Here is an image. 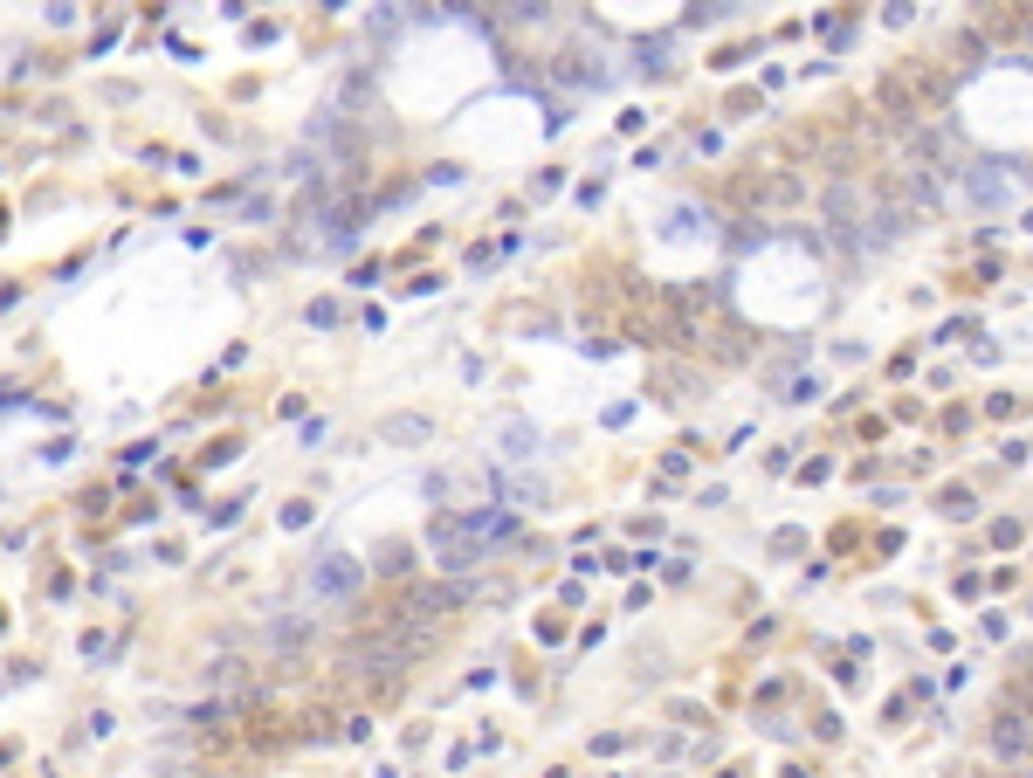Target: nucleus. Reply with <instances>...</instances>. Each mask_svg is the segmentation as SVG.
Here are the masks:
<instances>
[{
  "mask_svg": "<svg viewBox=\"0 0 1033 778\" xmlns=\"http://www.w3.org/2000/svg\"><path fill=\"white\" fill-rule=\"evenodd\" d=\"M359 579H365V565L352 558V551H324L317 565H310V586L324 599H345V593H359Z\"/></svg>",
  "mask_w": 1033,
  "mask_h": 778,
  "instance_id": "nucleus-1",
  "label": "nucleus"
},
{
  "mask_svg": "<svg viewBox=\"0 0 1033 778\" xmlns=\"http://www.w3.org/2000/svg\"><path fill=\"white\" fill-rule=\"evenodd\" d=\"M972 200H978V207H999V200H1006V180H999V166L972 173Z\"/></svg>",
  "mask_w": 1033,
  "mask_h": 778,
  "instance_id": "nucleus-5",
  "label": "nucleus"
},
{
  "mask_svg": "<svg viewBox=\"0 0 1033 778\" xmlns=\"http://www.w3.org/2000/svg\"><path fill=\"white\" fill-rule=\"evenodd\" d=\"M992 751H999V758H1027V751H1033V730H1027V717L999 710V717H992Z\"/></svg>",
  "mask_w": 1033,
  "mask_h": 778,
  "instance_id": "nucleus-3",
  "label": "nucleus"
},
{
  "mask_svg": "<svg viewBox=\"0 0 1033 778\" xmlns=\"http://www.w3.org/2000/svg\"><path fill=\"white\" fill-rule=\"evenodd\" d=\"M489 489L503 503H545V482H531V476H489Z\"/></svg>",
  "mask_w": 1033,
  "mask_h": 778,
  "instance_id": "nucleus-4",
  "label": "nucleus"
},
{
  "mask_svg": "<svg viewBox=\"0 0 1033 778\" xmlns=\"http://www.w3.org/2000/svg\"><path fill=\"white\" fill-rule=\"evenodd\" d=\"M379 434H386V441H421V434H427V420H407V414H400V420H386Z\"/></svg>",
  "mask_w": 1033,
  "mask_h": 778,
  "instance_id": "nucleus-6",
  "label": "nucleus"
},
{
  "mask_svg": "<svg viewBox=\"0 0 1033 778\" xmlns=\"http://www.w3.org/2000/svg\"><path fill=\"white\" fill-rule=\"evenodd\" d=\"M489 441H496V455H503V462H538V448H545V434H538L531 420H517V414L489 420Z\"/></svg>",
  "mask_w": 1033,
  "mask_h": 778,
  "instance_id": "nucleus-2",
  "label": "nucleus"
}]
</instances>
